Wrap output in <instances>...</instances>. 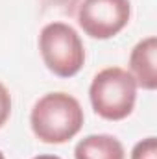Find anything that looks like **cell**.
<instances>
[{"label": "cell", "instance_id": "obj_1", "mask_svg": "<svg viewBox=\"0 0 157 159\" xmlns=\"http://www.w3.org/2000/svg\"><path fill=\"white\" fill-rule=\"evenodd\" d=\"M30 124L39 141L61 144L79 133L83 109L78 100L67 93H48L35 102Z\"/></svg>", "mask_w": 157, "mask_h": 159}, {"label": "cell", "instance_id": "obj_2", "mask_svg": "<svg viewBox=\"0 0 157 159\" xmlns=\"http://www.w3.org/2000/svg\"><path fill=\"white\" fill-rule=\"evenodd\" d=\"M89 96L96 115L105 120H122L135 107L137 83L128 70L107 67L94 76Z\"/></svg>", "mask_w": 157, "mask_h": 159}, {"label": "cell", "instance_id": "obj_3", "mask_svg": "<svg viewBox=\"0 0 157 159\" xmlns=\"http://www.w3.org/2000/svg\"><path fill=\"white\" fill-rule=\"evenodd\" d=\"M39 50L46 69L59 78L76 76L85 63L78 32L65 22H50L41 30Z\"/></svg>", "mask_w": 157, "mask_h": 159}, {"label": "cell", "instance_id": "obj_4", "mask_svg": "<svg viewBox=\"0 0 157 159\" xmlns=\"http://www.w3.org/2000/svg\"><path fill=\"white\" fill-rule=\"evenodd\" d=\"M131 17L129 0H83L78 11L81 30L92 39H111Z\"/></svg>", "mask_w": 157, "mask_h": 159}, {"label": "cell", "instance_id": "obj_5", "mask_svg": "<svg viewBox=\"0 0 157 159\" xmlns=\"http://www.w3.org/2000/svg\"><path fill=\"white\" fill-rule=\"evenodd\" d=\"M155 57H157V39L146 37L135 44L129 56V69L131 76L135 80L137 87H142L146 91H154L157 87V70H155Z\"/></svg>", "mask_w": 157, "mask_h": 159}, {"label": "cell", "instance_id": "obj_6", "mask_svg": "<svg viewBox=\"0 0 157 159\" xmlns=\"http://www.w3.org/2000/svg\"><path fill=\"white\" fill-rule=\"evenodd\" d=\"M76 159H124L126 152L122 143L113 135H89L74 148Z\"/></svg>", "mask_w": 157, "mask_h": 159}, {"label": "cell", "instance_id": "obj_7", "mask_svg": "<svg viewBox=\"0 0 157 159\" xmlns=\"http://www.w3.org/2000/svg\"><path fill=\"white\" fill-rule=\"evenodd\" d=\"M131 159H157L155 137H146V139L139 141L131 150Z\"/></svg>", "mask_w": 157, "mask_h": 159}, {"label": "cell", "instance_id": "obj_8", "mask_svg": "<svg viewBox=\"0 0 157 159\" xmlns=\"http://www.w3.org/2000/svg\"><path fill=\"white\" fill-rule=\"evenodd\" d=\"M9 113H11V96L7 89L0 83V128L9 119Z\"/></svg>", "mask_w": 157, "mask_h": 159}, {"label": "cell", "instance_id": "obj_9", "mask_svg": "<svg viewBox=\"0 0 157 159\" xmlns=\"http://www.w3.org/2000/svg\"><path fill=\"white\" fill-rule=\"evenodd\" d=\"M34 159H61V157H57V156H37Z\"/></svg>", "mask_w": 157, "mask_h": 159}, {"label": "cell", "instance_id": "obj_10", "mask_svg": "<svg viewBox=\"0 0 157 159\" xmlns=\"http://www.w3.org/2000/svg\"><path fill=\"white\" fill-rule=\"evenodd\" d=\"M0 159H6V157H4V154H2V152H0Z\"/></svg>", "mask_w": 157, "mask_h": 159}]
</instances>
